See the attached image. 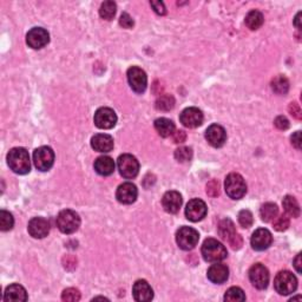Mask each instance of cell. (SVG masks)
I'll list each match as a JSON object with an SVG mask.
<instances>
[{"mask_svg": "<svg viewBox=\"0 0 302 302\" xmlns=\"http://www.w3.org/2000/svg\"><path fill=\"white\" fill-rule=\"evenodd\" d=\"M7 164L13 173L25 175L30 173L31 161L30 155L26 149L24 148H13L7 154Z\"/></svg>", "mask_w": 302, "mask_h": 302, "instance_id": "1", "label": "cell"}, {"mask_svg": "<svg viewBox=\"0 0 302 302\" xmlns=\"http://www.w3.org/2000/svg\"><path fill=\"white\" fill-rule=\"evenodd\" d=\"M202 256L207 262H221L228 256L225 247L215 239H207L202 246Z\"/></svg>", "mask_w": 302, "mask_h": 302, "instance_id": "2", "label": "cell"}, {"mask_svg": "<svg viewBox=\"0 0 302 302\" xmlns=\"http://www.w3.org/2000/svg\"><path fill=\"white\" fill-rule=\"evenodd\" d=\"M56 223L61 232H64V234H74L81 227V217L74 210L65 209L58 214Z\"/></svg>", "mask_w": 302, "mask_h": 302, "instance_id": "3", "label": "cell"}, {"mask_svg": "<svg viewBox=\"0 0 302 302\" xmlns=\"http://www.w3.org/2000/svg\"><path fill=\"white\" fill-rule=\"evenodd\" d=\"M224 189L229 197L232 199H240L246 195L247 184L241 175L231 173L225 177Z\"/></svg>", "mask_w": 302, "mask_h": 302, "instance_id": "4", "label": "cell"}, {"mask_svg": "<svg viewBox=\"0 0 302 302\" xmlns=\"http://www.w3.org/2000/svg\"><path fill=\"white\" fill-rule=\"evenodd\" d=\"M275 290L281 295H289L297 288V280L294 274L288 271L280 272L274 280Z\"/></svg>", "mask_w": 302, "mask_h": 302, "instance_id": "5", "label": "cell"}, {"mask_svg": "<svg viewBox=\"0 0 302 302\" xmlns=\"http://www.w3.org/2000/svg\"><path fill=\"white\" fill-rule=\"evenodd\" d=\"M198 240V231L191 227H182L176 232V242L178 247L183 250L194 249L197 246Z\"/></svg>", "mask_w": 302, "mask_h": 302, "instance_id": "6", "label": "cell"}, {"mask_svg": "<svg viewBox=\"0 0 302 302\" xmlns=\"http://www.w3.org/2000/svg\"><path fill=\"white\" fill-rule=\"evenodd\" d=\"M119 174L124 178H135L140 172V163L137 158L130 154H124L119 156L117 161Z\"/></svg>", "mask_w": 302, "mask_h": 302, "instance_id": "7", "label": "cell"}, {"mask_svg": "<svg viewBox=\"0 0 302 302\" xmlns=\"http://www.w3.org/2000/svg\"><path fill=\"white\" fill-rule=\"evenodd\" d=\"M33 162L36 168L41 172H47L54 163V152L50 147H41L33 152Z\"/></svg>", "mask_w": 302, "mask_h": 302, "instance_id": "8", "label": "cell"}, {"mask_svg": "<svg viewBox=\"0 0 302 302\" xmlns=\"http://www.w3.org/2000/svg\"><path fill=\"white\" fill-rule=\"evenodd\" d=\"M128 82L136 93H143L148 85V77L144 70L138 66H131L128 70Z\"/></svg>", "mask_w": 302, "mask_h": 302, "instance_id": "9", "label": "cell"}, {"mask_svg": "<svg viewBox=\"0 0 302 302\" xmlns=\"http://www.w3.org/2000/svg\"><path fill=\"white\" fill-rule=\"evenodd\" d=\"M249 280L252 285L257 289H265L269 283V272L268 269L261 263H255L249 269Z\"/></svg>", "mask_w": 302, "mask_h": 302, "instance_id": "10", "label": "cell"}, {"mask_svg": "<svg viewBox=\"0 0 302 302\" xmlns=\"http://www.w3.org/2000/svg\"><path fill=\"white\" fill-rule=\"evenodd\" d=\"M93 122L99 129H112L117 123V115L110 108H100L94 114Z\"/></svg>", "mask_w": 302, "mask_h": 302, "instance_id": "11", "label": "cell"}, {"mask_svg": "<svg viewBox=\"0 0 302 302\" xmlns=\"http://www.w3.org/2000/svg\"><path fill=\"white\" fill-rule=\"evenodd\" d=\"M50 42V35L45 28L33 27L27 32L26 43L27 45L35 50L45 47Z\"/></svg>", "mask_w": 302, "mask_h": 302, "instance_id": "12", "label": "cell"}, {"mask_svg": "<svg viewBox=\"0 0 302 302\" xmlns=\"http://www.w3.org/2000/svg\"><path fill=\"white\" fill-rule=\"evenodd\" d=\"M207 213H208L207 205L199 198L191 199V201L188 202L187 207H185V216L191 222H198L203 220L206 217Z\"/></svg>", "mask_w": 302, "mask_h": 302, "instance_id": "13", "label": "cell"}, {"mask_svg": "<svg viewBox=\"0 0 302 302\" xmlns=\"http://www.w3.org/2000/svg\"><path fill=\"white\" fill-rule=\"evenodd\" d=\"M203 119H205V116H203V112L197 108H187L182 111L180 115V121L182 124H183L185 128L194 129L197 128V126L202 125Z\"/></svg>", "mask_w": 302, "mask_h": 302, "instance_id": "14", "label": "cell"}, {"mask_svg": "<svg viewBox=\"0 0 302 302\" xmlns=\"http://www.w3.org/2000/svg\"><path fill=\"white\" fill-rule=\"evenodd\" d=\"M272 242H273L272 232L269 231L268 229H264V228H260L254 231L252 240H250L253 249L257 250V252H262V250L268 249L269 247H271Z\"/></svg>", "mask_w": 302, "mask_h": 302, "instance_id": "15", "label": "cell"}, {"mask_svg": "<svg viewBox=\"0 0 302 302\" xmlns=\"http://www.w3.org/2000/svg\"><path fill=\"white\" fill-rule=\"evenodd\" d=\"M206 140L214 148L223 147L225 141H227V132L223 126L218 124L210 125L206 131Z\"/></svg>", "mask_w": 302, "mask_h": 302, "instance_id": "16", "label": "cell"}, {"mask_svg": "<svg viewBox=\"0 0 302 302\" xmlns=\"http://www.w3.org/2000/svg\"><path fill=\"white\" fill-rule=\"evenodd\" d=\"M27 230L35 239H44L50 232V223L44 217H33L28 222Z\"/></svg>", "mask_w": 302, "mask_h": 302, "instance_id": "17", "label": "cell"}, {"mask_svg": "<svg viewBox=\"0 0 302 302\" xmlns=\"http://www.w3.org/2000/svg\"><path fill=\"white\" fill-rule=\"evenodd\" d=\"M138 196V190L136 185L130 183V182H126V183H123L118 187L117 191H116V198L119 203H123V205H131L137 199Z\"/></svg>", "mask_w": 302, "mask_h": 302, "instance_id": "18", "label": "cell"}, {"mask_svg": "<svg viewBox=\"0 0 302 302\" xmlns=\"http://www.w3.org/2000/svg\"><path fill=\"white\" fill-rule=\"evenodd\" d=\"M182 202H183V198H182V195L178 191L170 190L166 191L164 195H163L162 198V206L166 213L169 214H176L178 210L182 207Z\"/></svg>", "mask_w": 302, "mask_h": 302, "instance_id": "19", "label": "cell"}, {"mask_svg": "<svg viewBox=\"0 0 302 302\" xmlns=\"http://www.w3.org/2000/svg\"><path fill=\"white\" fill-rule=\"evenodd\" d=\"M132 295L135 300L140 302L151 301L154 297V290L145 280H138L132 287Z\"/></svg>", "mask_w": 302, "mask_h": 302, "instance_id": "20", "label": "cell"}, {"mask_svg": "<svg viewBox=\"0 0 302 302\" xmlns=\"http://www.w3.org/2000/svg\"><path fill=\"white\" fill-rule=\"evenodd\" d=\"M207 276L210 281L217 285L225 282L229 278V269L225 264L220 263V262H214V264L210 265L207 273Z\"/></svg>", "mask_w": 302, "mask_h": 302, "instance_id": "21", "label": "cell"}, {"mask_svg": "<svg viewBox=\"0 0 302 302\" xmlns=\"http://www.w3.org/2000/svg\"><path fill=\"white\" fill-rule=\"evenodd\" d=\"M114 144V138L107 133H97L91 138V147L98 152H110Z\"/></svg>", "mask_w": 302, "mask_h": 302, "instance_id": "22", "label": "cell"}, {"mask_svg": "<svg viewBox=\"0 0 302 302\" xmlns=\"http://www.w3.org/2000/svg\"><path fill=\"white\" fill-rule=\"evenodd\" d=\"M27 300V293L23 286L13 283L10 285L5 290L4 294V301H26Z\"/></svg>", "mask_w": 302, "mask_h": 302, "instance_id": "23", "label": "cell"}, {"mask_svg": "<svg viewBox=\"0 0 302 302\" xmlns=\"http://www.w3.org/2000/svg\"><path fill=\"white\" fill-rule=\"evenodd\" d=\"M94 170L100 176H110L115 172V162L109 156H100L94 161Z\"/></svg>", "mask_w": 302, "mask_h": 302, "instance_id": "24", "label": "cell"}, {"mask_svg": "<svg viewBox=\"0 0 302 302\" xmlns=\"http://www.w3.org/2000/svg\"><path fill=\"white\" fill-rule=\"evenodd\" d=\"M155 130L161 137H170L175 132V124L173 121L168 118H157L155 121Z\"/></svg>", "mask_w": 302, "mask_h": 302, "instance_id": "25", "label": "cell"}, {"mask_svg": "<svg viewBox=\"0 0 302 302\" xmlns=\"http://www.w3.org/2000/svg\"><path fill=\"white\" fill-rule=\"evenodd\" d=\"M282 206L287 215L295 218L300 216V206L299 203H297L295 197H293V196L290 195H287L286 197L283 198Z\"/></svg>", "mask_w": 302, "mask_h": 302, "instance_id": "26", "label": "cell"}, {"mask_svg": "<svg viewBox=\"0 0 302 302\" xmlns=\"http://www.w3.org/2000/svg\"><path fill=\"white\" fill-rule=\"evenodd\" d=\"M263 14H262L260 11L257 10H253L246 16V25L247 27L250 28V30H257L262 26L263 24Z\"/></svg>", "mask_w": 302, "mask_h": 302, "instance_id": "27", "label": "cell"}, {"mask_svg": "<svg viewBox=\"0 0 302 302\" xmlns=\"http://www.w3.org/2000/svg\"><path fill=\"white\" fill-rule=\"evenodd\" d=\"M235 234H236L235 224L232 223L231 220L224 218V220H222L220 222V224H218V235H220L222 239L225 240V241H228V240Z\"/></svg>", "mask_w": 302, "mask_h": 302, "instance_id": "28", "label": "cell"}, {"mask_svg": "<svg viewBox=\"0 0 302 302\" xmlns=\"http://www.w3.org/2000/svg\"><path fill=\"white\" fill-rule=\"evenodd\" d=\"M278 214H279V208L275 203H271V202L264 203L260 209L261 220L264 222L273 221L276 216H278Z\"/></svg>", "mask_w": 302, "mask_h": 302, "instance_id": "29", "label": "cell"}, {"mask_svg": "<svg viewBox=\"0 0 302 302\" xmlns=\"http://www.w3.org/2000/svg\"><path fill=\"white\" fill-rule=\"evenodd\" d=\"M272 89L278 94H286L289 90V82L285 76H276L272 81Z\"/></svg>", "mask_w": 302, "mask_h": 302, "instance_id": "30", "label": "cell"}, {"mask_svg": "<svg viewBox=\"0 0 302 302\" xmlns=\"http://www.w3.org/2000/svg\"><path fill=\"white\" fill-rule=\"evenodd\" d=\"M175 107V98L172 94H162L156 100V109L161 111H170Z\"/></svg>", "mask_w": 302, "mask_h": 302, "instance_id": "31", "label": "cell"}, {"mask_svg": "<svg viewBox=\"0 0 302 302\" xmlns=\"http://www.w3.org/2000/svg\"><path fill=\"white\" fill-rule=\"evenodd\" d=\"M224 301L228 302H243L246 301L245 292L240 287H231L224 294Z\"/></svg>", "mask_w": 302, "mask_h": 302, "instance_id": "32", "label": "cell"}, {"mask_svg": "<svg viewBox=\"0 0 302 302\" xmlns=\"http://www.w3.org/2000/svg\"><path fill=\"white\" fill-rule=\"evenodd\" d=\"M117 5L114 2H104L100 5L99 9V16L105 20H111L115 17Z\"/></svg>", "mask_w": 302, "mask_h": 302, "instance_id": "33", "label": "cell"}, {"mask_svg": "<svg viewBox=\"0 0 302 302\" xmlns=\"http://www.w3.org/2000/svg\"><path fill=\"white\" fill-rule=\"evenodd\" d=\"M14 224V218L12 216V214L6 212V210H2L0 212V229L3 231H7L11 230L13 228Z\"/></svg>", "mask_w": 302, "mask_h": 302, "instance_id": "34", "label": "cell"}, {"mask_svg": "<svg viewBox=\"0 0 302 302\" xmlns=\"http://www.w3.org/2000/svg\"><path fill=\"white\" fill-rule=\"evenodd\" d=\"M175 158H176V161L181 162V163L191 161L192 150L188 147L178 148V149H176V151H175Z\"/></svg>", "mask_w": 302, "mask_h": 302, "instance_id": "35", "label": "cell"}, {"mask_svg": "<svg viewBox=\"0 0 302 302\" xmlns=\"http://www.w3.org/2000/svg\"><path fill=\"white\" fill-rule=\"evenodd\" d=\"M273 227H274L275 230L278 231H285L288 229L289 224H290V221H289V217L287 215H280V216H276L274 220H273Z\"/></svg>", "mask_w": 302, "mask_h": 302, "instance_id": "36", "label": "cell"}, {"mask_svg": "<svg viewBox=\"0 0 302 302\" xmlns=\"http://www.w3.org/2000/svg\"><path fill=\"white\" fill-rule=\"evenodd\" d=\"M239 223L242 228H250L254 223L253 214L249 210H241L239 213Z\"/></svg>", "mask_w": 302, "mask_h": 302, "instance_id": "37", "label": "cell"}, {"mask_svg": "<svg viewBox=\"0 0 302 302\" xmlns=\"http://www.w3.org/2000/svg\"><path fill=\"white\" fill-rule=\"evenodd\" d=\"M61 300L69 302H76L81 300V293L76 288H68L61 294Z\"/></svg>", "mask_w": 302, "mask_h": 302, "instance_id": "38", "label": "cell"}, {"mask_svg": "<svg viewBox=\"0 0 302 302\" xmlns=\"http://www.w3.org/2000/svg\"><path fill=\"white\" fill-rule=\"evenodd\" d=\"M207 194L212 196V197H216L220 194V183H218V181L213 180L207 184Z\"/></svg>", "mask_w": 302, "mask_h": 302, "instance_id": "39", "label": "cell"}, {"mask_svg": "<svg viewBox=\"0 0 302 302\" xmlns=\"http://www.w3.org/2000/svg\"><path fill=\"white\" fill-rule=\"evenodd\" d=\"M228 243L229 245H230V247L232 249H240L242 247V245H243V240H242V238H241V235H239L238 232H236L235 235H232L230 239L228 240Z\"/></svg>", "mask_w": 302, "mask_h": 302, "instance_id": "40", "label": "cell"}, {"mask_svg": "<svg viewBox=\"0 0 302 302\" xmlns=\"http://www.w3.org/2000/svg\"><path fill=\"white\" fill-rule=\"evenodd\" d=\"M133 19L130 17V14L128 13H122L121 18H119V25L124 28H131L133 26Z\"/></svg>", "mask_w": 302, "mask_h": 302, "instance_id": "41", "label": "cell"}, {"mask_svg": "<svg viewBox=\"0 0 302 302\" xmlns=\"http://www.w3.org/2000/svg\"><path fill=\"white\" fill-rule=\"evenodd\" d=\"M288 110H289V114L292 115L294 118L299 119V121L302 118V111H301V109H300V105L297 104L296 102H293V103L289 104Z\"/></svg>", "mask_w": 302, "mask_h": 302, "instance_id": "42", "label": "cell"}, {"mask_svg": "<svg viewBox=\"0 0 302 302\" xmlns=\"http://www.w3.org/2000/svg\"><path fill=\"white\" fill-rule=\"evenodd\" d=\"M274 124L279 130H287L289 128V121L285 116H279V117H276Z\"/></svg>", "mask_w": 302, "mask_h": 302, "instance_id": "43", "label": "cell"}, {"mask_svg": "<svg viewBox=\"0 0 302 302\" xmlns=\"http://www.w3.org/2000/svg\"><path fill=\"white\" fill-rule=\"evenodd\" d=\"M172 136H173V142L176 144L183 143V142H185V140H187V133H185L183 130L175 131Z\"/></svg>", "mask_w": 302, "mask_h": 302, "instance_id": "44", "label": "cell"}, {"mask_svg": "<svg viewBox=\"0 0 302 302\" xmlns=\"http://www.w3.org/2000/svg\"><path fill=\"white\" fill-rule=\"evenodd\" d=\"M150 5L152 9H154L155 12L159 14V16H164V14L166 13V9H165L164 4H163L162 2H151Z\"/></svg>", "mask_w": 302, "mask_h": 302, "instance_id": "45", "label": "cell"}, {"mask_svg": "<svg viewBox=\"0 0 302 302\" xmlns=\"http://www.w3.org/2000/svg\"><path fill=\"white\" fill-rule=\"evenodd\" d=\"M63 262H64V267L66 269H71L70 265H72V268H75L76 265H77V260H76L75 257L71 255L65 256L63 259Z\"/></svg>", "mask_w": 302, "mask_h": 302, "instance_id": "46", "label": "cell"}, {"mask_svg": "<svg viewBox=\"0 0 302 302\" xmlns=\"http://www.w3.org/2000/svg\"><path fill=\"white\" fill-rule=\"evenodd\" d=\"M300 136H301L300 131H296V132L294 133L292 137H290L292 144L297 149V150H300V149H301V137Z\"/></svg>", "mask_w": 302, "mask_h": 302, "instance_id": "47", "label": "cell"}, {"mask_svg": "<svg viewBox=\"0 0 302 302\" xmlns=\"http://www.w3.org/2000/svg\"><path fill=\"white\" fill-rule=\"evenodd\" d=\"M294 267H295L296 272L301 274V254H297L295 260H294Z\"/></svg>", "mask_w": 302, "mask_h": 302, "instance_id": "48", "label": "cell"}, {"mask_svg": "<svg viewBox=\"0 0 302 302\" xmlns=\"http://www.w3.org/2000/svg\"><path fill=\"white\" fill-rule=\"evenodd\" d=\"M300 17H301V12H299L296 14L295 17V20H294V24H295V26L297 30H301V25H300Z\"/></svg>", "mask_w": 302, "mask_h": 302, "instance_id": "49", "label": "cell"}]
</instances>
